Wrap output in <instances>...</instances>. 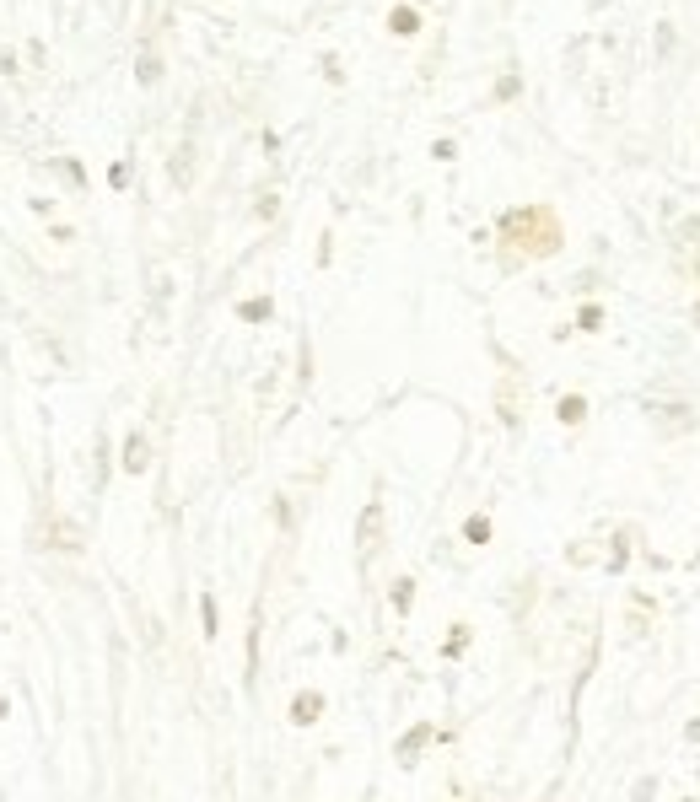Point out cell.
Returning <instances> with one entry per match:
<instances>
[{"label":"cell","mask_w":700,"mask_h":802,"mask_svg":"<svg viewBox=\"0 0 700 802\" xmlns=\"http://www.w3.org/2000/svg\"><path fill=\"white\" fill-rule=\"evenodd\" d=\"M124 469H129V474L145 469V436H129V458H124Z\"/></svg>","instance_id":"cell-1"},{"label":"cell","mask_w":700,"mask_h":802,"mask_svg":"<svg viewBox=\"0 0 700 802\" xmlns=\"http://www.w3.org/2000/svg\"><path fill=\"white\" fill-rule=\"evenodd\" d=\"M388 27L399 33V38H410V33L420 27V22H415V11H393V17H388Z\"/></svg>","instance_id":"cell-2"},{"label":"cell","mask_w":700,"mask_h":802,"mask_svg":"<svg viewBox=\"0 0 700 802\" xmlns=\"http://www.w3.org/2000/svg\"><path fill=\"white\" fill-rule=\"evenodd\" d=\"M318 711H324V700H318V695H302V700H296V721H312Z\"/></svg>","instance_id":"cell-3"}]
</instances>
